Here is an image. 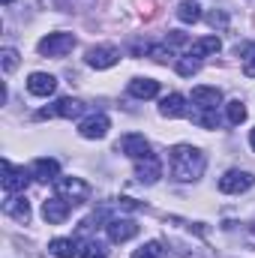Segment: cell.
I'll list each match as a JSON object with an SVG mask.
<instances>
[{"label":"cell","instance_id":"4dcf8cb0","mask_svg":"<svg viewBox=\"0 0 255 258\" xmlns=\"http://www.w3.org/2000/svg\"><path fill=\"white\" fill-rule=\"evenodd\" d=\"M249 144H252V150H255V129L249 132Z\"/></svg>","mask_w":255,"mask_h":258},{"label":"cell","instance_id":"5bb4252c","mask_svg":"<svg viewBox=\"0 0 255 258\" xmlns=\"http://www.w3.org/2000/svg\"><path fill=\"white\" fill-rule=\"evenodd\" d=\"M27 90H30L33 96H51V93L57 90V78L48 75V72H33V75L27 78Z\"/></svg>","mask_w":255,"mask_h":258},{"label":"cell","instance_id":"44dd1931","mask_svg":"<svg viewBox=\"0 0 255 258\" xmlns=\"http://www.w3.org/2000/svg\"><path fill=\"white\" fill-rule=\"evenodd\" d=\"M132 258H168V249H165L162 240H147L141 249L132 252Z\"/></svg>","mask_w":255,"mask_h":258},{"label":"cell","instance_id":"ba28073f","mask_svg":"<svg viewBox=\"0 0 255 258\" xmlns=\"http://www.w3.org/2000/svg\"><path fill=\"white\" fill-rule=\"evenodd\" d=\"M162 177V162L150 153V156H144V159H135V180L138 183H144V186H150V183H156Z\"/></svg>","mask_w":255,"mask_h":258},{"label":"cell","instance_id":"603a6c76","mask_svg":"<svg viewBox=\"0 0 255 258\" xmlns=\"http://www.w3.org/2000/svg\"><path fill=\"white\" fill-rule=\"evenodd\" d=\"M225 114H228V123H231V126H240V123L246 120V105H243L240 99H231V102L225 105Z\"/></svg>","mask_w":255,"mask_h":258},{"label":"cell","instance_id":"d6986e66","mask_svg":"<svg viewBox=\"0 0 255 258\" xmlns=\"http://www.w3.org/2000/svg\"><path fill=\"white\" fill-rule=\"evenodd\" d=\"M222 48V42H219V36H201L198 42H192L189 45V57H207V54H216Z\"/></svg>","mask_w":255,"mask_h":258},{"label":"cell","instance_id":"83f0119b","mask_svg":"<svg viewBox=\"0 0 255 258\" xmlns=\"http://www.w3.org/2000/svg\"><path fill=\"white\" fill-rule=\"evenodd\" d=\"M0 57H3V72H6V75L18 66V51H15V48H3Z\"/></svg>","mask_w":255,"mask_h":258},{"label":"cell","instance_id":"9a60e30c","mask_svg":"<svg viewBox=\"0 0 255 258\" xmlns=\"http://www.w3.org/2000/svg\"><path fill=\"white\" fill-rule=\"evenodd\" d=\"M159 114H162V117H186V96L168 93V96L159 102Z\"/></svg>","mask_w":255,"mask_h":258},{"label":"cell","instance_id":"277c9868","mask_svg":"<svg viewBox=\"0 0 255 258\" xmlns=\"http://www.w3.org/2000/svg\"><path fill=\"white\" fill-rule=\"evenodd\" d=\"M54 186H57V195L66 198L69 204H81V201L90 198V186H87L81 177H57Z\"/></svg>","mask_w":255,"mask_h":258},{"label":"cell","instance_id":"6da1fadb","mask_svg":"<svg viewBox=\"0 0 255 258\" xmlns=\"http://www.w3.org/2000/svg\"><path fill=\"white\" fill-rule=\"evenodd\" d=\"M168 162H171V177L180 180V183L198 180V177L204 174V165H207L204 153H201L198 147H192V144H177V147H171Z\"/></svg>","mask_w":255,"mask_h":258},{"label":"cell","instance_id":"7402d4cb","mask_svg":"<svg viewBox=\"0 0 255 258\" xmlns=\"http://www.w3.org/2000/svg\"><path fill=\"white\" fill-rule=\"evenodd\" d=\"M177 18H180L183 24H195V21L201 18V6H198L195 0H183V3L177 6Z\"/></svg>","mask_w":255,"mask_h":258},{"label":"cell","instance_id":"9c48e42d","mask_svg":"<svg viewBox=\"0 0 255 258\" xmlns=\"http://www.w3.org/2000/svg\"><path fill=\"white\" fill-rule=\"evenodd\" d=\"M81 111H84V102H81V99L63 96V99L54 102V108H42L39 117H42V120H45V117H66V120H72V117H78Z\"/></svg>","mask_w":255,"mask_h":258},{"label":"cell","instance_id":"52a82bcc","mask_svg":"<svg viewBox=\"0 0 255 258\" xmlns=\"http://www.w3.org/2000/svg\"><path fill=\"white\" fill-rule=\"evenodd\" d=\"M105 231H108V240L111 243H126V240H132L138 234V222L135 219H126V216H117V219H108Z\"/></svg>","mask_w":255,"mask_h":258},{"label":"cell","instance_id":"d4e9b609","mask_svg":"<svg viewBox=\"0 0 255 258\" xmlns=\"http://www.w3.org/2000/svg\"><path fill=\"white\" fill-rule=\"evenodd\" d=\"M195 123L201 129H216L219 126V117H216V108H201L198 114H195Z\"/></svg>","mask_w":255,"mask_h":258},{"label":"cell","instance_id":"484cf974","mask_svg":"<svg viewBox=\"0 0 255 258\" xmlns=\"http://www.w3.org/2000/svg\"><path fill=\"white\" fill-rule=\"evenodd\" d=\"M195 72H198V60H195V57H189V54H186V57H180V60H177V75L192 78Z\"/></svg>","mask_w":255,"mask_h":258},{"label":"cell","instance_id":"5b68a950","mask_svg":"<svg viewBox=\"0 0 255 258\" xmlns=\"http://www.w3.org/2000/svg\"><path fill=\"white\" fill-rule=\"evenodd\" d=\"M252 183H255V177L249 174V171H240V168H231V171H225V174L219 177V189H222L225 195L246 192Z\"/></svg>","mask_w":255,"mask_h":258},{"label":"cell","instance_id":"f1b7e54d","mask_svg":"<svg viewBox=\"0 0 255 258\" xmlns=\"http://www.w3.org/2000/svg\"><path fill=\"white\" fill-rule=\"evenodd\" d=\"M165 45H168V48L186 45V36H183V33H177V30H171V33H168V39H165Z\"/></svg>","mask_w":255,"mask_h":258},{"label":"cell","instance_id":"ffe728a7","mask_svg":"<svg viewBox=\"0 0 255 258\" xmlns=\"http://www.w3.org/2000/svg\"><path fill=\"white\" fill-rule=\"evenodd\" d=\"M48 252H51L54 258H75L81 249H78L75 237H57V240L48 243Z\"/></svg>","mask_w":255,"mask_h":258},{"label":"cell","instance_id":"ac0fdd59","mask_svg":"<svg viewBox=\"0 0 255 258\" xmlns=\"http://www.w3.org/2000/svg\"><path fill=\"white\" fill-rule=\"evenodd\" d=\"M192 102L198 108H216L222 102V93H219V87H195L192 90Z\"/></svg>","mask_w":255,"mask_h":258},{"label":"cell","instance_id":"3957f363","mask_svg":"<svg viewBox=\"0 0 255 258\" xmlns=\"http://www.w3.org/2000/svg\"><path fill=\"white\" fill-rule=\"evenodd\" d=\"M30 177H33V171H27V168H15L9 159H3V192L6 195L24 192L27 183H30Z\"/></svg>","mask_w":255,"mask_h":258},{"label":"cell","instance_id":"f546056e","mask_svg":"<svg viewBox=\"0 0 255 258\" xmlns=\"http://www.w3.org/2000/svg\"><path fill=\"white\" fill-rule=\"evenodd\" d=\"M207 21H210L213 27H216V24H219V27H225V15H222V12H210V18H207Z\"/></svg>","mask_w":255,"mask_h":258},{"label":"cell","instance_id":"cb8c5ba5","mask_svg":"<svg viewBox=\"0 0 255 258\" xmlns=\"http://www.w3.org/2000/svg\"><path fill=\"white\" fill-rule=\"evenodd\" d=\"M237 54H240V60H243V75H246V78H255V42L237 48Z\"/></svg>","mask_w":255,"mask_h":258},{"label":"cell","instance_id":"4316f807","mask_svg":"<svg viewBox=\"0 0 255 258\" xmlns=\"http://www.w3.org/2000/svg\"><path fill=\"white\" fill-rule=\"evenodd\" d=\"M78 258H105V246L99 240H90V243H84V249L78 252Z\"/></svg>","mask_w":255,"mask_h":258},{"label":"cell","instance_id":"8992f818","mask_svg":"<svg viewBox=\"0 0 255 258\" xmlns=\"http://www.w3.org/2000/svg\"><path fill=\"white\" fill-rule=\"evenodd\" d=\"M117 150L129 159H144V156H150V141L144 135H138V132H129L117 141Z\"/></svg>","mask_w":255,"mask_h":258},{"label":"cell","instance_id":"1f68e13d","mask_svg":"<svg viewBox=\"0 0 255 258\" xmlns=\"http://www.w3.org/2000/svg\"><path fill=\"white\" fill-rule=\"evenodd\" d=\"M0 3H3V6H9V3H12V0H0Z\"/></svg>","mask_w":255,"mask_h":258},{"label":"cell","instance_id":"7c38bea8","mask_svg":"<svg viewBox=\"0 0 255 258\" xmlns=\"http://www.w3.org/2000/svg\"><path fill=\"white\" fill-rule=\"evenodd\" d=\"M108 126H111V123H108L105 114H90V117H84V120L78 123V135L87 138V141H96V138H105Z\"/></svg>","mask_w":255,"mask_h":258},{"label":"cell","instance_id":"7a4b0ae2","mask_svg":"<svg viewBox=\"0 0 255 258\" xmlns=\"http://www.w3.org/2000/svg\"><path fill=\"white\" fill-rule=\"evenodd\" d=\"M75 45H78V39H75L72 33H48V36L39 39L36 51H39L42 57H66Z\"/></svg>","mask_w":255,"mask_h":258},{"label":"cell","instance_id":"8fae6325","mask_svg":"<svg viewBox=\"0 0 255 258\" xmlns=\"http://www.w3.org/2000/svg\"><path fill=\"white\" fill-rule=\"evenodd\" d=\"M117 60H120V51L114 45H96L87 51V66H93V69H111Z\"/></svg>","mask_w":255,"mask_h":258},{"label":"cell","instance_id":"4fadbf2b","mask_svg":"<svg viewBox=\"0 0 255 258\" xmlns=\"http://www.w3.org/2000/svg\"><path fill=\"white\" fill-rule=\"evenodd\" d=\"M33 180H39V183H54L57 177H60V162L57 159H48V156H42V159H36L33 162Z\"/></svg>","mask_w":255,"mask_h":258},{"label":"cell","instance_id":"e0dca14e","mask_svg":"<svg viewBox=\"0 0 255 258\" xmlns=\"http://www.w3.org/2000/svg\"><path fill=\"white\" fill-rule=\"evenodd\" d=\"M6 213L15 219V222H21V225H27L30 222V204H27V198L24 195H15V198H6Z\"/></svg>","mask_w":255,"mask_h":258},{"label":"cell","instance_id":"30bf717a","mask_svg":"<svg viewBox=\"0 0 255 258\" xmlns=\"http://www.w3.org/2000/svg\"><path fill=\"white\" fill-rule=\"evenodd\" d=\"M69 201L66 198H60V195H54V198H45L42 201V216H45V222L48 225H60V222H66V216H69Z\"/></svg>","mask_w":255,"mask_h":258},{"label":"cell","instance_id":"2e32d148","mask_svg":"<svg viewBox=\"0 0 255 258\" xmlns=\"http://www.w3.org/2000/svg\"><path fill=\"white\" fill-rule=\"evenodd\" d=\"M159 93V81H153V78H132L129 81V96H135V99H153Z\"/></svg>","mask_w":255,"mask_h":258}]
</instances>
